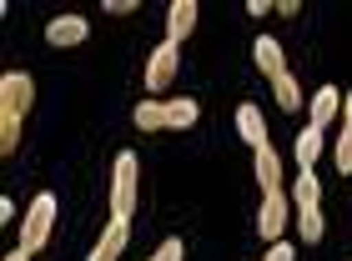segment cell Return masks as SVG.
<instances>
[{"label": "cell", "instance_id": "cell-1", "mask_svg": "<svg viewBox=\"0 0 352 261\" xmlns=\"http://www.w3.org/2000/svg\"><path fill=\"white\" fill-rule=\"evenodd\" d=\"M51 221H56V196L51 191H41L36 201H30V211H25V226H21V251H30L36 256L45 241H51Z\"/></svg>", "mask_w": 352, "mask_h": 261}, {"label": "cell", "instance_id": "cell-2", "mask_svg": "<svg viewBox=\"0 0 352 261\" xmlns=\"http://www.w3.org/2000/svg\"><path fill=\"white\" fill-rule=\"evenodd\" d=\"M131 211H136V156L121 151L116 156V181H111V216L131 221Z\"/></svg>", "mask_w": 352, "mask_h": 261}, {"label": "cell", "instance_id": "cell-3", "mask_svg": "<svg viewBox=\"0 0 352 261\" xmlns=\"http://www.w3.org/2000/svg\"><path fill=\"white\" fill-rule=\"evenodd\" d=\"M30 101H36V80H30L25 71L0 76V111H15V116H25Z\"/></svg>", "mask_w": 352, "mask_h": 261}, {"label": "cell", "instance_id": "cell-4", "mask_svg": "<svg viewBox=\"0 0 352 261\" xmlns=\"http://www.w3.org/2000/svg\"><path fill=\"white\" fill-rule=\"evenodd\" d=\"M287 216H292V201H287V191H272L267 201H262V211H257V231H262L267 241H282Z\"/></svg>", "mask_w": 352, "mask_h": 261}, {"label": "cell", "instance_id": "cell-5", "mask_svg": "<svg viewBox=\"0 0 352 261\" xmlns=\"http://www.w3.org/2000/svg\"><path fill=\"white\" fill-rule=\"evenodd\" d=\"M91 36V25L81 21V15H56L51 25H45V41L56 45V51H66V45H81Z\"/></svg>", "mask_w": 352, "mask_h": 261}, {"label": "cell", "instance_id": "cell-6", "mask_svg": "<svg viewBox=\"0 0 352 261\" xmlns=\"http://www.w3.org/2000/svg\"><path fill=\"white\" fill-rule=\"evenodd\" d=\"M171 76H176V45H171V41H162V45L151 51L146 86H151V91H166V86H171Z\"/></svg>", "mask_w": 352, "mask_h": 261}, {"label": "cell", "instance_id": "cell-7", "mask_svg": "<svg viewBox=\"0 0 352 261\" xmlns=\"http://www.w3.org/2000/svg\"><path fill=\"white\" fill-rule=\"evenodd\" d=\"M126 236H131V221H126V216H111V226H106V236L96 241L91 261H116V256L126 251Z\"/></svg>", "mask_w": 352, "mask_h": 261}, {"label": "cell", "instance_id": "cell-8", "mask_svg": "<svg viewBox=\"0 0 352 261\" xmlns=\"http://www.w3.org/2000/svg\"><path fill=\"white\" fill-rule=\"evenodd\" d=\"M236 130H242V141L252 146V151L272 146V141H267V121H262V111H257V106H236Z\"/></svg>", "mask_w": 352, "mask_h": 261}, {"label": "cell", "instance_id": "cell-9", "mask_svg": "<svg viewBox=\"0 0 352 261\" xmlns=\"http://www.w3.org/2000/svg\"><path fill=\"white\" fill-rule=\"evenodd\" d=\"M191 25H197V5H191V0H176V5L166 10V41L182 45L191 36Z\"/></svg>", "mask_w": 352, "mask_h": 261}, {"label": "cell", "instance_id": "cell-10", "mask_svg": "<svg viewBox=\"0 0 352 261\" xmlns=\"http://www.w3.org/2000/svg\"><path fill=\"white\" fill-rule=\"evenodd\" d=\"M252 56H257V71H262L267 80H277V76L287 71V60H282V45L272 41V36H262L257 45H252Z\"/></svg>", "mask_w": 352, "mask_h": 261}, {"label": "cell", "instance_id": "cell-11", "mask_svg": "<svg viewBox=\"0 0 352 261\" xmlns=\"http://www.w3.org/2000/svg\"><path fill=\"white\" fill-rule=\"evenodd\" d=\"M162 111H166V130H191L197 116H201V106L191 101V95L186 101H162Z\"/></svg>", "mask_w": 352, "mask_h": 261}, {"label": "cell", "instance_id": "cell-12", "mask_svg": "<svg viewBox=\"0 0 352 261\" xmlns=\"http://www.w3.org/2000/svg\"><path fill=\"white\" fill-rule=\"evenodd\" d=\"M338 111H342V91H338V86H322V91L312 95V126H317V130L338 116Z\"/></svg>", "mask_w": 352, "mask_h": 261}, {"label": "cell", "instance_id": "cell-13", "mask_svg": "<svg viewBox=\"0 0 352 261\" xmlns=\"http://www.w3.org/2000/svg\"><path fill=\"white\" fill-rule=\"evenodd\" d=\"M257 181H262L267 196L282 191V161H277V151H272V146H262V151H257Z\"/></svg>", "mask_w": 352, "mask_h": 261}, {"label": "cell", "instance_id": "cell-14", "mask_svg": "<svg viewBox=\"0 0 352 261\" xmlns=\"http://www.w3.org/2000/svg\"><path fill=\"white\" fill-rule=\"evenodd\" d=\"M317 156H322V130L307 126V130L297 136V166H302V171H312V166H317Z\"/></svg>", "mask_w": 352, "mask_h": 261}, {"label": "cell", "instance_id": "cell-15", "mask_svg": "<svg viewBox=\"0 0 352 261\" xmlns=\"http://www.w3.org/2000/svg\"><path fill=\"white\" fill-rule=\"evenodd\" d=\"M272 95H277V106H282V111H297V106H302V86H297V76H292V71H282L277 80H272Z\"/></svg>", "mask_w": 352, "mask_h": 261}, {"label": "cell", "instance_id": "cell-16", "mask_svg": "<svg viewBox=\"0 0 352 261\" xmlns=\"http://www.w3.org/2000/svg\"><path fill=\"white\" fill-rule=\"evenodd\" d=\"M292 201H297V211L322 201V181H317V171H302L297 181H292Z\"/></svg>", "mask_w": 352, "mask_h": 261}, {"label": "cell", "instance_id": "cell-17", "mask_svg": "<svg viewBox=\"0 0 352 261\" xmlns=\"http://www.w3.org/2000/svg\"><path fill=\"white\" fill-rule=\"evenodd\" d=\"M322 231H327V226H322V211H317V206H302V211H297V236L307 241V247H317Z\"/></svg>", "mask_w": 352, "mask_h": 261}, {"label": "cell", "instance_id": "cell-18", "mask_svg": "<svg viewBox=\"0 0 352 261\" xmlns=\"http://www.w3.org/2000/svg\"><path fill=\"white\" fill-rule=\"evenodd\" d=\"M15 146H21V116H15V111H0V151H15Z\"/></svg>", "mask_w": 352, "mask_h": 261}, {"label": "cell", "instance_id": "cell-19", "mask_svg": "<svg viewBox=\"0 0 352 261\" xmlns=\"http://www.w3.org/2000/svg\"><path fill=\"white\" fill-rule=\"evenodd\" d=\"M136 126H141V130H166V111H162V101L136 106Z\"/></svg>", "mask_w": 352, "mask_h": 261}, {"label": "cell", "instance_id": "cell-20", "mask_svg": "<svg viewBox=\"0 0 352 261\" xmlns=\"http://www.w3.org/2000/svg\"><path fill=\"white\" fill-rule=\"evenodd\" d=\"M338 171L352 176V130H342V141H338Z\"/></svg>", "mask_w": 352, "mask_h": 261}, {"label": "cell", "instance_id": "cell-21", "mask_svg": "<svg viewBox=\"0 0 352 261\" xmlns=\"http://www.w3.org/2000/svg\"><path fill=\"white\" fill-rule=\"evenodd\" d=\"M151 261H182V241H176V236H171V241H162Z\"/></svg>", "mask_w": 352, "mask_h": 261}, {"label": "cell", "instance_id": "cell-22", "mask_svg": "<svg viewBox=\"0 0 352 261\" xmlns=\"http://www.w3.org/2000/svg\"><path fill=\"white\" fill-rule=\"evenodd\" d=\"M267 261H292V247H287V241H272V251H267Z\"/></svg>", "mask_w": 352, "mask_h": 261}, {"label": "cell", "instance_id": "cell-23", "mask_svg": "<svg viewBox=\"0 0 352 261\" xmlns=\"http://www.w3.org/2000/svg\"><path fill=\"white\" fill-rule=\"evenodd\" d=\"M106 10H111V15H131L136 0H106Z\"/></svg>", "mask_w": 352, "mask_h": 261}, {"label": "cell", "instance_id": "cell-24", "mask_svg": "<svg viewBox=\"0 0 352 261\" xmlns=\"http://www.w3.org/2000/svg\"><path fill=\"white\" fill-rule=\"evenodd\" d=\"M342 121H347V130H352V95H342Z\"/></svg>", "mask_w": 352, "mask_h": 261}, {"label": "cell", "instance_id": "cell-25", "mask_svg": "<svg viewBox=\"0 0 352 261\" xmlns=\"http://www.w3.org/2000/svg\"><path fill=\"white\" fill-rule=\"evenodd\" d=\"M6 261H30V251H21V247H15V251H10Z\"/></svg>", "mask_w": 352, "mask_h": 261}]
</instances>
